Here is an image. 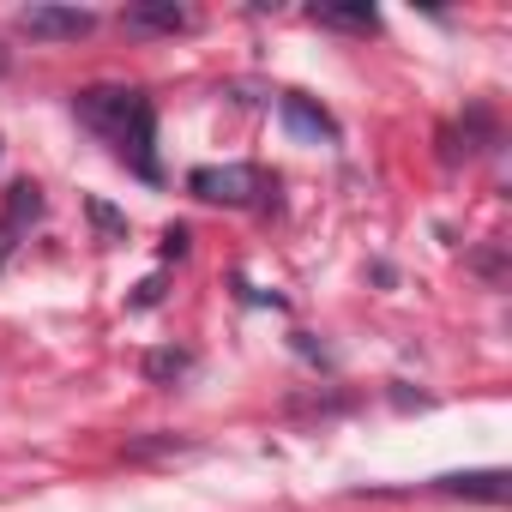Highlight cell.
Returning <instances> with one entry per match:
<instances>
[{
	"mask_svg": "<svg viewBox=\"0 0 512 512\" xmlns=\"http://www.w3.org/2000/svg\"><path fill=\"white\" fill-rule=\"evenodd\" d=\"M7 67H13V55H7V49H0V73H7Z\"/></svg>",
	"mask_w": 512,
	"mask_h": 512,
	"instance_id": "30bf717a",
	"label": "cell"
},
{
	"mask_svg": "<svg viewBox=\"0 0 512 512\" xmlns=\"http://www.w3.org/2000/svg\"><path fill=\"white\" fill-rule=\"evenodd\" d=\"M284 127H290L296 139H332V133H338L332 115L314 109V103H302V97H284Z\"/></svg>",
	"mask_w": 512,
	"mask_h": 512,
	"instance_id": "5b68a950",
	"label": "cell"
},
{
	"mask_svg": "<svg viewBox=\"0 0 512 512\" xmlns=\"http://www.w3.org/2000/svg\"><path fill=\"white\" fill-rule=\"evenodd\" d=\"M121 19H127V31H187L181 7H127Z\"/></svg>",
	"mask_w": 512,
	"mask_h": 512,
	"instance_id": "52a82bcc",
	"label": "cell"
},
{
	"mask_svg": "<svg viewBox=\"0 0 512 512\" xmlns=\"http://www.w3.org/2000/svg\"><path fill=\"white\" fill-rule=\"evenodd\" d=\"M73 109H79V121L91 133H103L115 145V157H127L139 175H157V109H151L145 91H133V85H91V91L73 97Z\"/></svg>",
	"mask_w": 512,
	"mask_h": 512,
	"instance_id": "6da1fadb",
	"label": "cell"
},
{
	"mask_svg": "<svg viewBox=\"0 0 512 512\" xmlns=\"http://www.w3.org/2000/svg\"><path fill=\"white\" fill-rule=\"evenodd\" d=\"M19 31L37 37V43H79V37L97 31V13H85V7H25Z\"/></svg>",
	"mask_w": 512,
	"mask_h": 512,
	"instance_id": "7a4b0ae2",
	"label": "cell"
},
{
	"mask_svg": "<svg viewBox=\"0 0 512 512\" xmlns=\"http://www.w3.org/2000/svg\"><path fill=\"white\" fill-rule=\"evenodd\" d=\"M37 211H43L37 187H31V181H19V187L7 193V217H0V260H7V247H13V235H19V229H25V223L37 217Z\"/></svg>",
	"mask_w": 512,
	"mask_h": 512,
	"instance_id": "277c9868",
	"label": "cell"
},
{
	"mask_svg": "<svg viewBox=\"0 0 512 512\" xmlns=\"http://www.w3.org/2000/svg\"><path fill=\"white\" fill-rule=\"evenodd\" d=\"M181 368H187L181 356H157V362H151V374H181Z\"/></svg>",
	"mask_w": 512,
	"mask_h": 512,
	"instance_id": "9c48e42d",
	"label": "cell"
},
{
	"mask_svg": "<svg viewBox=\"0 0 512 512\" xmlns=\"http://www.w3.org/2000/svg\"><path fill=\"white\" fill-rule=\"evenodd\" d=\"M440 494H470V500H500L506 494V470H470V476H440Z\"/></svg>",
	"mask_w": 512,
	"mask_h": 512,
	"instance_id": "8992f818",
	"label": "cell"
},
{
	"mask_svg": "<svg viewBox=\"0 0 512 512\" xmlns=\"http://www.w3.org/2000/svg\"><path fill=\"white\" fill-rule=\"evenodd\" d=\"M187 193H199V199H211V205H247L253 193H260V169H247V163L193 169V175H187Z\"/></svg>",
	"mask_w": 512,
	"mask_h": 512,
	"instance_id": "3957f363",
	"label": "cell"
},
{
	"mask_svg": "<svg viewBox=\"0 0 512 512\" xmlns=\"http://www.w3.org/2000/svg\"><path fill=\"white\" fill-rule=\"evenodd\" d=\"M314 25L326 31H374V7H314Z\"/></svg>",
	"mask_w": 512,
	"mask_h": 512,
	"instance_id": "ba28073f",
	"label": "cell"
}]
</instances>
